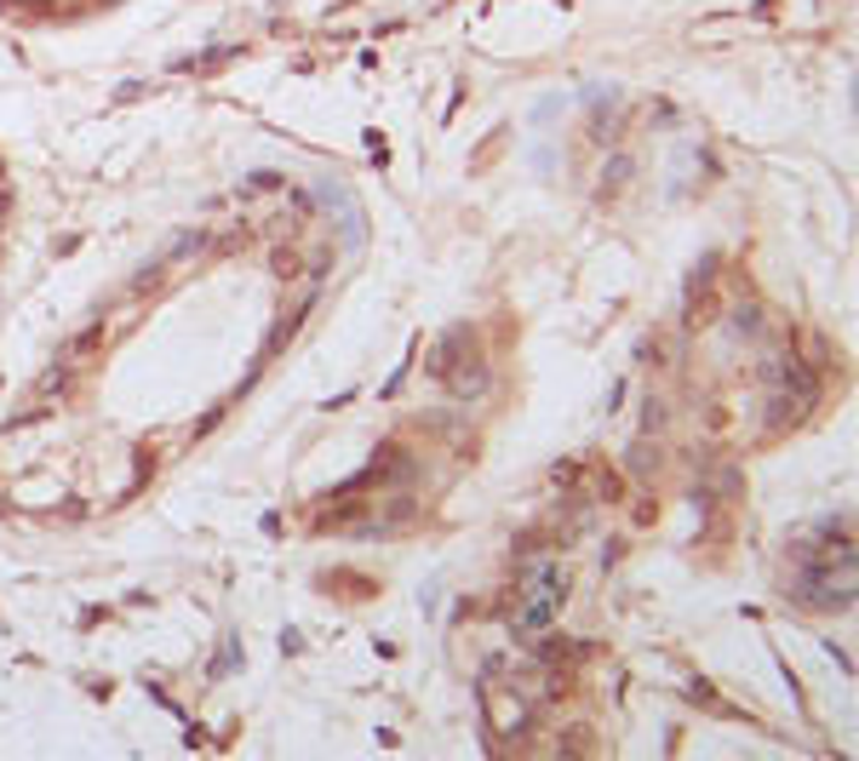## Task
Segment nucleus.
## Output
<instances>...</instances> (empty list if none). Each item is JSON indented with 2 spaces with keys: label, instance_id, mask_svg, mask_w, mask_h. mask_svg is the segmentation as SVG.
Segmentation results:
<instances>
[{
  "label": "nucleus",
  "instance_id": "obj_1",
  "mask_svg": "<svg viewBox=\"0 0 859 761\" xmlns=\"http://www.w3.org/2000/svg\"><path fill=\"white\" fill-rule=\"evenodd\" d=\"M482 704H488V716H493L499 733H522V727H527V704H522V699H499L493 676H482Z\"/></svg>",
  "mask_w": 859,
  "mask_h": 761
}]
</instances>
